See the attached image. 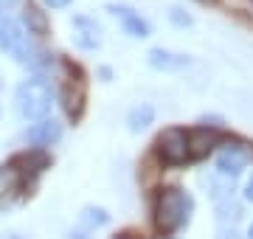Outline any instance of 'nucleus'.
Listing matches in <instances>:
<instances>
[{"label":"nucleus","mask_w":253,"mask_h":239,"mask_svg":"<svg viewBox=\"0 0 253 239\" xmlns=\"http://www.w3.org/2000/svg\"><path fill=\"white\" fill-rule=\"evenodd\" d=\"M146 62L152 65L155 71H180V68L191 65V56L174 54V51H166V48H152L146 54Z\"/></svg>","instance_id":"nucleus-13"},{"label":"nucleus","mask_w":253,"mask_h":239,"mask_svg":"<svg viewBox=\"0 0 253 239\" xmlns=\"http://www.w3.org/2000/svg\"><path fill=\"white\" fill-rule=\"evenodd\" d=\"M251 239H253V225H251Z\"/></svg>","instance_id":"nucleus-25"},{"label":"nucleus","mask_w":253,"mask_h":239,"mask_svg":"<svg viewBox=\"0 0 253 239\" xmlns=\"http://www.w3.org/2000/svg\"><path fill=\"white\" fill-rule=\"evenodd\" d=\"M107 9L121 20V26H124V31L129 37H149V26H146V20L141 17L135 9H129L124 3H110Z\"/></svg>","instance_id":"nucleus-12"},{"label":"nucleus","mask_w":253,"mask_h":239,"mask_svg":"<svg viewBox=\"0 0 253 239\" xmlns=\"http://www.w3.org/2000/svg\"><path fill=\"white\" fill-rule=\"evenodd\" d=\"M51 9H65V6H71V0H45Z\"/></svg>","instance_id":"nucleus-19"},{"label":"nucleus","mask_w":253,"mask_h":239,"mask_svg":"<svg viewBox=\"0 0 253 239\" xmlns=\"http://www.w3.org/2000/svg\"><path fill=\"white\" fill-rule=\"evenodd\" d=\"M152 121H155V107L144 101V104H135V107L129 110V116H126V127H129V132H144Z\"/></svg>","instance_id":"nucleus-14"},{"label":"nucleus","mask_w":253,"mask_h":239,"mask_svg":"<svg viewBox=\"0 0 253 239\" xmlns=\"http://www.w3.org/2000/svg\"><path fill=\"white\" fill-rule=\"evenodd\" d=\"M82 228L84 231H93V228H101V225H107V211L104 208H99V205H87L84 211H82Z\"/></svg>","instance_id":"nucleus-16"},{"label":"nucleus","mask_w":253,"mask_h":239,"mask_svg":"<svg viewBox=\"0 0 253 239\" xmlns=\"http://www.w3.org/2000/svg\"><path fill=\"white\" fill-rule=\"evenodd\" d=\"M73 42L82 48V51H96L101 45V26L93 17H73Z\"/></svg>","instance_id":"nucleus-6"},{"label":"nucleus","mask_w":253,"mask_h":239,"mask_svg":"<svg viewBox=\"0 0 253 239\" xmlns=\"http://www.w3.org/2000/svg\"><path fill=\"white\" fill-rule=\"evenodd\" d=\"M26 177L20 175L17 169L11 163H3L0 166V205H11V202L17 200L23 189H26Z\"/></svg>","instance_id":"nucleus-8"},{"label":"nucleus","mask_w":253,"mask_h":239,"mask_svg":"<svg viewBox=\"0 0 253 239\" xmlns=\"http://www.w3.org/2000/svg\"><path fill=\"white\" fill-rule=\"evenodd\" d=\"M51 104H54V90L40 76L20 82L14 90V107L23 121H42L51 113Z\"/></svg>","instance_id":"nucleus-2"},{"label":"nucleus","mask_w":253,"mask_h":239,"mask_svg":"<svg viewBox=\"0 0 253 239\" xmlns=\"http://www.w3.org/2000/svg\"><path fill=\"white\" fill-rule=\"evenodd\" d=\"M158 158L166 166H180L189 160V147H186V129L180 127H166L158 135Z\"/></svg>","instance_id":"nucleus-4"},{"label":"nucleus","mask_w":253,"mask_h":239,"mask_svg":"<svg viewBox=\"0 0 253 239\" xmlns=\"http://www.w3.org/2000/svg\"><path fill=\"white\" fill-rule=\"evenodd\" d=\"M84 104H87V90H84V76H76V79H68L62 87V107L65 116L76 124L84 113Z\"/></svg>","instance_id":"nucleus-5"},{"label":"nucleus","mask_w":253,"mask_h":239,"mask_svg":"<svg viewBox=\"0 0 253 239\" xmlns=\"http://www.w3.org/2000/svg\"><path fill=\"white\" fill-rule=\"evenodd\" d=\"M200 3H214V0H200Z\"/></svg>","instance_id":"nucleus-24"},{"label":"nucleus","mask_w":253,"mask_h":239,"mask_svg":"<svg viewBox=\"0 0 253 239\" xmlns=\"http://www.w3.org/2000/svg\"><path fill=\"white\" fill-rule=\"evenodd\" d=\"M59 138H62V124L54 121V119H42V121H37V124H31V127L26 129V141L34 144L37 149L54 147Z\"/></svg>","instance_id":"nucleus-7"},{"label":"nucleus","mask_w":253,"mask_h":239,"mask_svg":"<svg viewBox=\"0 0 253 239\" xmlns=\"http://www.w3.org/2000/svg\"><path fill=\"white\" fill-rule=\"evenodd\" d=\"M0 51H6L20 65L34 62V54H37L26 26L20 20L9 17V14H0Z\"/></svg>","instance_id":"nucleus-3"},{"label":"nucleus","mask_w":253,"mask_h":239,"mask_svg":"<svg viewBox=\"0 0 253 239\" xmlns=\"http://www.w3.org/2000/svg\"><path fill=\"white\" fill-rule=\"evenodd\" d=\"M245 197L253 202V177H251V183H248V192H245Z\"/></svg>","instance_id":"nucleus-22"},{"label":"nucleus","mask_w":253,"mask_h":239,"mask_svg":"<svg viewBox=\"0 0 253 239\" xmlns=\"http://www.w3.org/2000/svg\"><path fill=\"white\" fill-rule=\"evenodd\" d=\"M191 217V197L177 186L161 189L155 200V228L161 234H174Z\"/></svg>","instance_id":"nucleus-1"},{"label":"nucleus","mask_w":253,"mask_h":239,"mask_svg":"<svg viewBox=\"0 0 253 239\" xmlns=\"http://www.w3.org/2000/svg\"><path fill=\"white\" fill-rule=\"evenodd\" d=\"M219 144V135L217 129H208V127H194L186 132V147H189V158L200 160V158H206L211 149Z\"/></svg>","instance_id":"nucleus-9"},{"label":"nucleus","mask_w":253,"mask_h":239,"mask_svg":"<svg viewBox=\"0 0 253 239\" xmlns=\"http://www.w3.org/2000/svg\"><path fill=\"white\" fill-rule=\"evenodd\" d=\"M23 20H26V31L28 34H48V20H45V11H40L37 6H26V11H23Z\"/></svg>","instance_id":"nucleus-15"},{"label":"nucleus","mask_w":253,"mask_h":239,"mask_svg":"<svg viewBox=\"0 0 253 239\" xmlns=\"http://www.w3.org/2000/svg\"><path fill=\"white\" fill-rule=\"evenodd\" d=\"M169 20H172L174 26H180V28H186V26H191V23H194V17H191V14H186L180 6H172V9H169Z\"/></svg>","instance_id":"nucleus-17"},{"label":"nucleus","mask_w":253,"mask_h":239,"mask_svg":"<svg viewBox=\"0 0 253 239\" xmlns=\"http://www.w3.org/2000/svg\"><path fill=\"white\" fill-rule=\"evenodd\" d=\"M113 239H132L129 234H118V237H113Z\"/></svg>","instance_id":"nucleus-23"},{"label":"nucleus","mask_w":253,"mask_h":239,"mask_svg":"<svg viewBox=\"0 0 253 239\" xmlns=\"http://www.w3.org/2000/svg\"><path fill=\"white\" fill-rule=\"evenodd\" d=\"M14 3H17V0H0V11L11 9V6H14Z\"/></svg>","instance_id":"nucleus-21"},{"label":"nucleus","mask_w":253,"mask_h":239,"mask_svg":"<svg viewBox=\"0 0 253 239\" xmlns=\"http://www.w3.org/2000/svg\"><path fill=\"white\" fill-rule=\"evenodd\" d=\"M99 76L104 79V82H110V79H113V71H110V68H101V71H99Z\"/></svg>","instance_id":"nucleus-20"},{"label":"nucleus","mask_w":253,"mask_h":239,"mask_svg":"<svg viewBox=\"0 0 253 239\" xmlns=\"http://www.w3.org/2000/svg\"><path fill=\"white\" fill-rule=\"evenodd\" d=\"M217 239H242V237H239V231H236L234 225H228V222H219Z\"/></svg>","instance_id":"nucleus-18"},{"label":"nucleus","mask_w":253,"mask_h":239,"mask_svg":"<svg viewBox=\"0 0 253 239\" xmlns=\"http://www.w3.org/2000/svg\"><path fill=\"white\" fill-rule=\"evenodd\" d=\"M248 158H251V152L245 147H239V144H228L222 152H219L217 158V172L219 175H225V177H236V175H242V169L248 166Z\"/></svg>","instance_id":"nucleus-10"},{"label":"nucleus","mask_w":253,"mask_h":239,"mask_svg":"<svg viewBox=\"0 0 253 239\" xmlns=\"http://www.w3.org/2000/svg\"><path fill=\"white\" fill-rule=\"evenodd\" d=\"M9 163L28 180V177H37L40 172H45L48 166H51V158H48L42 149H28V152H20V155H14Z\"/></svg>","instance_id":"nucleus-11"}]
</instances>
